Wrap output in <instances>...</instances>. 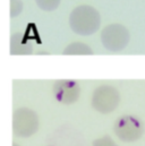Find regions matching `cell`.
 <instances>
[{
    "mask_svg": "<svg viewBox=\"0 0 145 146\" xmlns=\"http://www.w3.org/2000/svg\"><path fill=\"white\" fill-rule=\"evenodd\" d=\"M40 120L34 110L29 108L16 109L13 113L14 135L22 138L31 137L39 130Z\"/></svg>",
    "mask_w": 145,
    "mask_h": 146,
    "instance_id": "7a4b0ae2",
    "label": "cell"
},
{
    "mask_svg": "<svg viewBox=\"0 0 145 146\" xmlns=\"http://www.w3.org/2000/svg\"><path fill=\"white\" fill-rule=\"evenodd\" d=\"M120 103V93L119 91L111 85H100L98 86L91 99L92 108L102 113L108 114L113 112Z\"/></svg>",
    "mask_w": 145,
    "mask_h": 146,
    "instance_id": "3957f363",
    "label": "cell"
},
{
    "mask_svg": "<svg viewBox=\"0 0 145 146\" xmlns=\"http://www.w3.org/2000/svg\"><path fill=\"white\" fill-rule=\"evenodd\" d=\"M113 131L120 141L125 143H133L142 137L144 133V125L137 117L124 114L116 120Z\"/></svg>",
    "mask_w": 145,
    "mask_h": 146,
    "instance_id": "277c9868",
    "label": "cell"
},
{
    "mask_svg": "<svg viewBox=\"0 0 145 146\" xmlns=\"http://www.w3.org/2000/svg\"><path fill=\"white\" fill-rule=\"evenodd\" d=\"M69 26L74 33L88 36L96 33L101 26L100 13L92 6L82 5L72 9L69 15Z\"/></svg>",
    "mask_w": 145,
    "mask_h": 146,
    "instance_id": "6da1fadb",
    "label": "cell"
},
{
    "mask_svg": "<svg viewBox=\"0 0 145 146\" xmlns=\"http://www.w3.org/2000/svg\"><path fill=\"white\" fill-rule=\"evenodd\" d=\"M63 53L67 56H88L93 54V50L91 49V46L83 42H72L64 49Z\"/></svg>",
    "mask_w": 145,
    "mask_h": 146,
    "instance_id": "ba28073f",
    "label": "cell"
},
{
    "mask_svg": "<svg viewBox=\"0 0 145 146\" xmlns=\"http://www.w3.org/2000/svg\"><path fill=\"white\" fill-rule=\"evenodd\" d=\"M130 34L127 27L121 24L113 23L107 25L101 32V42L110 52H120L129 43Z\"/></svg>",
    "mask_w": 145,
    "mask_h": 146,
    "instance_id": "5b68a950",
    "label": "cell"
},
{
    "mask_svg": "<svg viewBox=\"0 0 145 146\" xmlns=\"http://www.w3.org/2000/svg\"><path fill=\"white\" fill-rule=\"evenodd\" d=\"M10 17H17L23 11V2L22 0H10Z\"/></svg>",
    "mask_w": 145,
    "mask_h": 146,
    "instance_id": "30bf717a",
    "label": "cell"
},
{
    "mask_svg": "<svg viewBox=\"0 0 145 146\" xmlns=\"http://www.w3.org/2000/svg\"><path fill=\"white\" fill-rule=\"evenodd\" d=\"M33 51L32 43L22 33H15L10 37L11 54H31Z\"/></svg>",
    "mask_w": 145,
    "mask_h": 146,
    "instance_id": "52a82bcc",
    "label": "cell"
},
{
    "mask_svg": "<svg viewBox=\"0 0 145 146\" xmlns=\"http://www.w3.org/2000/svg\"><path fill=\"white\" fill-rule=\"evenodd\" d=\"M93 146H119L110 136H102L93 142Z\"/></svg>",
    "mask_w": 145,
    "mask_h": 146,
    "instance_id": "8fae6325",
    "label": "cell"
},
{
    "mask_svg": "<svg viewBox=\"0 0 145 146\" xmlns=\"http://www.w3.org/2000/svg\"><path fill=\"white\" fill-rule=\"evenodd\" d=\"M53 96L61 103L69 106L75 103L80 94V86L76 80L72 79H59L53 84Z\"/></svg>",
    "mask_w": 145,
    "mask_h": 146,
    "instance_id": "8992f818",
    "label": "cell"
},
{
    "mask_svg": "<svg viewBox=\"0 0 145 146\" xmlns=\"http://www.w3.org/2000/svg\"><path fill=\"white\" fill-rule=\"evenodd\" d=\"M35 2L36 6L41 10H43V11H53L59 7L61 0H35Z\"/></svg>",
    "mask_w": 145,
    "mask_h": 146,
    "instance_id": "9c48e42d",
    "label": "cell"
},
{
    "mask_svg": "<svg viewBox=\"0 0 145 146\" xmlns=\"http://www.w3.org/2000/svg\"><path fill=\"white\" fill-rule=\"evenodd\" d=\"M13 146H19V145H18V144H16V143H14V144H13Z\"/></svg>",
    "mask_w": 145,
    "mask_h": 146,
    "instance_id": "7c38bea8",
    "label": "cell"
}]
</instances>
